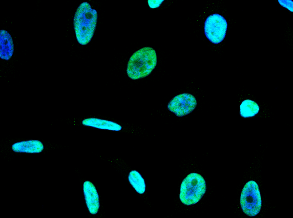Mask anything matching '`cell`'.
Listing matches in <instances>:
<instances>
[{
    "label": "cell",
    "mask_w": 293,
    "mask_h": 218,
    "mask_svg": "<svg viewBox=\"0 0 293 218\" xmlns=\"http://www.w3.org/2000/svg\"><path fill=\"white\" fill-rule=\"evenodd\" d=\"M97 13L87 2L81 3L74 18V28L78 42L86 45L91 40L96 27Z\"/></svg>",
    "instance_id": "6da1fadb"
},
{
    "label": "cell",
    "mask_w": 293,
    "mask_h": 218,
    "mask_svg": "<svg viewBox=\"0 0 293 218\" xmlns=\"http://www.w3.org/2000/svg\"><path fill=\"white\" fill-rule=\"evenodd\" d=\"M157 63L154 49L145 47L135 52L128 61L126 73L132 79H137L149 75Z\"/></svg>",
    "instance_id": "7a4b0ae2"
},
{
    "label": "cell",
    "mask_w": 293,
    "mask_h": 218,
    "mask_svg": "<svg viewBox=\"0 0 293 218\" xmlns=\"http://www.w3.org/2000/svg\"><path fill=\"white\" fill-rule=\"evenodd\" d=\"M206 191L204 178L197 173H191L183 180L181 185L179 198L186 205H191L198 202Z\"/></svg>",
    "instance_id": "3957f363"
},
{
    "label": "cell",
    "mask_w": 293,
    "mask_h": 218,
    "mask_svg": "<svg viewBox=\"0 0 293 218\" xmlns=\"http://www.w3.org/2000/svg\"><path fill=\"white\" fill-rule=\"evenodd\" d=\"M261 198L257 184L253 180L244 186L240 197V205L243 211L250 217L256 216L261 207Z\"/></svg>",
    "instance_id": "277c9868"
},
{
    "label": "cell",
    "mask_w": 293,
    "mask_h": 218,
    "mask_svg": "<svg viewBox=\"0 0 293 218\" xmlns=\"http://www.w3.org/2000/svg\"><path fill=\"white\" fill-rule=\"evenodd\" d=\"M227 22L225 18L218 14L209 16L205 22V34L212 43L218 44L225 37Z\"/></svg>",
    "instance_id": "5b68a950"
},
{
    "label": "cell",
    "mask_w": 293,
    "mask_h": 218,
    "mask_svg": "<svg viewBox=\"0 0 293 218\" xmlns=\"http://www.w3.org/2000/svg\"><path fill=\"white\" fill-rule=\"evenodd\" d=\"M197 105L195 97L188 93H183L174 97L168 103V109L178 117L190 113Z\"/></svg>",
    "instance_id": "8992f818"
},
{
    "label": "cell",
    "mask_w": 293,
    "mask_h": 218,
    "mask_svg": "<svg viewBox=\"0 0 293 218\" xmlns=\"http://www.w3.org/2000/svg\"><path fill=\"white\" fill-rule=\"evenodd\" d=\"M83 190L87 207L91 214L97 213L100 203L99 196L95 187L93 183L86 181L83 184Z\"/></svg>",
    "instance_id": "52a82bcc"
},
{
    "label": "cell",
    "mask_w": 293,
    "mask_h": 218,
    "mask_svg": "<svg viewBox=\"0 0 293 218\" xmlns=\"http://www.w3.org/2000/svg\"><path fill=\"white\" fill-rule=\"evenodd\" d=\"M13 52L14 44L10 34L6 30H1L0 32V58L8 60L12 57Z\"/></svg>",
    "instance_id": "ba28073f"
},
{
    "label": "cell",
    "mask_w": 293,
    "mask_h": 218,
    "mask_svg": "<svg viewBox=\"0 0 293 218\" xmlns=\"http://www.w3.org/2000/svg\"><path fill=\"white\" fill-rule=\"evenodd\" d=\"M12 150L16 152L40 153L43 149L42 143L38 140H30L17 142L13 144Z\"/></svg>",
    "instance_id": "9c48e42d"
},
{
    "label": "cell",
    "mask_w": 293,
    "mask_h": 218,
    "mask_svg": "<svg viewBox=\"0 0 293 218\" xmlns=\"http://www.w3.org/2000/svg\"><path fill=\"white\" fill-rule=\"evenodd\" d=\"M82 123L85 126H91L102 129L113 131H119L122 129V126L115 122L96 118L85 119L83 120Z\"/></svg>",
    "instance_id": "30bf717a"
},
{
    "label": "cell",
    "mask_w": 293,
    "mask_h": 218,
    "mask_svg": "<svg viewBox=\"0 0 293 218\" xmlns=\"http://www.w3.org/2000/svg\"><path fill=\"white\" fill-rule=\"evenodd\" d=\"M259 110L258 104L250 99L244 100L240 105V113L244 118L253 117L258 113Z\"/></svg>",
    "instance_id": "8fae6325"
},
{
    "label": "cell",
    "mask_w": 293,
    "mask_h": 218,
    "mask_svg": "<svg viewBox=\"0 0 293 218\" xmlns=\"http://www.w3.org/2000/svg\"><path fill=\"white\" fill-rule=\"evenodd\" d=\"M128 180L135 189L139 194H143L146 190V184L144 178L138 172L133 170L131 171L128 176Z\"/></svg>",
    "instance_id": "7c38bea8"
}]
</instances>
